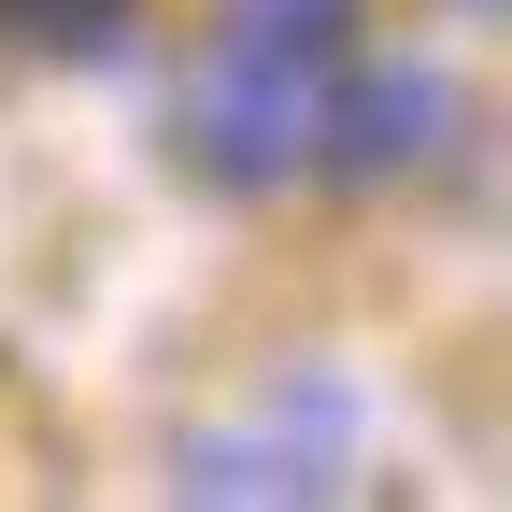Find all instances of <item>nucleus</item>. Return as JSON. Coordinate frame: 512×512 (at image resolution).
Here are the masks:
<instances>
[{
	"instance_id": "nucleus-1",
	"label": "nucleus",
	"mask_w": 512,
	"mask_h": 512,
	"mask_svg": "<svg viewBox=\"0 0 512 512\" xmlns=\"http://www.w3.org/2000/svg\"><path fill=\"white\" fill-rule=\"evenodd\" d=\"M185 128H200V157L228 185H271L313 157V72H271V57H228L214 43V86L185 100Z\"/></svg>"
},
{
	"instance_id": "nucleus-6",
	"label": "nucleus",
	"mask_w": 512,
	"mask_h": 512,
	"mask_svg": "<svg viewBox=\"0 0 512 512\" xmlns=\"http://www.w3.org/2000/svg\"><path fill=\"white\" fill-rule=\"evenodd\" d=\"M484 15H498V0H484Z\"/></svg>"
},
{
	"instance_id": "nucleus-4",
	"label": "nucleus",
	"mask_w": 512,
	"mask_h": 512,
	"mask_svg": "<svg viewBox=\"0 0 512 512\" xmlns=\"http://www.w3.org/2000/svg\"><path fill=\"white\" fill-rule=\"evenodd\" d=\"M356 43V0H228V57H271V72H328Z\"/></svg>"
},
{
	"instance_id": "nucleus-3",
	"label": "nucleus",
	"mask_w": 512,
	"mask_h": 512,
	"mask_svg": "<svg viewBox=\"0 0 512 512\" xmlns=\"http://www.w3.org/2000/svg\"><path fill=\"white\" fill-rule=\"evenodd\" d=\"M441 114H456V86H441V72H356L342 100H313V157H328V171H413L427 143H441Z\"/></svg>"
},
{
	"instance_id": "nucleus-2",
	"label": "nucleus",
	"mask_w": 512,
	"mask_h": 512,
	"mask_svg": "<svg viewBox=\"0 0 512 512\" xmlns=\"http://www.w3.org/2000/svg\"><path fill=\"white\" fill-rule=\"evenodd\" d=\"M342 384H313V399H285V427H214V441H185V498H328L342 470Z\"/></svg>"
},
{
	"instance_id": "nucleus-5",
	"label": "nucleus",
	"mask_w": 512,
	"mask_h": 512,
	"mask_svg": "<svg viewBox=\"0 0 512 512\" xmlns=\"http://www.w3.org/2000/svg\"><path fill=\"white\" fill-rule=\"evenodd\" d=\"M0 29H29V43H114L128 0H0Z\"/></svg>"
}]
</instances>
